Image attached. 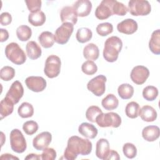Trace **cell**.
Returning a JSON list of instances; mask_svg holds the SVG:
<instances>
[{
  "instance_id": "6da1fadb",
  "label": "cell",
  "mask_w": 160,
  "mask_h": 160,
  "mask_svg": "<svg viewBox=\"0 0 160 160\" xmlns=\"http://www.w3.org/2000/svg\"><path fill=\"white\" fill-rule=\"evenodd\" d=\"M92 142L88 139H83L77 136L70 137L64 152V158L68 160L77 158L78 154L87 156L91 152Z\"/></svg>"
},
{
  "instance_id": "7a4b0ae2",
  "label": "cell",
  "mask_w": 160,
  "mask_h": 160,
  "mask_svg": "<svg viewBox=\"0 0 160 160\" xmlns=\"http://www.w3.org/2000/svg\"><path fill=\"white\" fill-rule=\"evenodd\" d=\"M122 48V42L118 36L108 38L105 42L103 49V57L104 59L109 62H115Z\"/></svg>"
},
{
  "instance_id": "3957f363",
  "label": "cell",
  "mask_w": 160,
  "mask_h": 160,
  "mask_svg": "<svg viewBox=\"0 0 160 160\" xmlns=\"http://www.w3.org/2000/svg\"><path fill=\"white\" fill-rule=\"evenodd\" d=\"M5 55L10 61L16 65L22 64L26 61L25 52L16 42H11L6 46Z\"/></svg>"
},
{
  "instance_id": "277c9868",
  "label": "cell",
  "mask_w": 160,
  "mask_h": 160,
  "mask_svg": "<svg viewBox=\"0 0 160 160\" xmlns=\"http://www.w3.org/2000/svg\"><path fill=\"white\" fill-rule=\"evenodd\" d=\"M96 122L101 128L112 127L116 128L121 124V118L120 116L116 112H102L96 117Z\"/></svg>"
},
{
  "instance_id": "5b68a950",
  "label": "cell",
  "mask_w": 160,
  "mask_h": 160,
  "mask_svg": "<svg viewBox=\"0 0 160 160\" xmlns=\"http://www.w3.org/2000/svg\"><path fill=\"white\" fill-rule=\"evenodd\" d=\"M128 11L134 16H146L151 11V6L146 0H131L128 2Z\"/></svg>"
},
{
  "instance_id": "8992f818",
  "label": "cell",
  "mask_w": 160,
  "mask_h": 160,
  "mask_svg": "<svg viewBox=\"0 0 160 160\" xmlns=\"http://www.w3.org/2000/svg\"><path fill=\"white\" fill-rule=\"evenodd\" d=\"M10 145L11 149L17 153H22L27 148L25 138L18 129H14L10 132Z\"/></svg>"
},
{
  "instance_id": "52a82bcc",
  "label": "cell",
  "mask_w": 160,
  "mask_h": 160,
  "mask_svg": "<svg viewBox=\"0 0 160 160\" xmlns=\"http://www.w3.org/2000/svg\"><path fill=\"white\" fill-rule=\"evenodd\" d=\"M61 61L59 57L52 54L49 56L45 62L44 72L49 78L57 77L61 71Z\"/></svg>"
},
{
  "instance_id": "ba28073f",
  "label": "cell",
  "mask_w": 160,
  "mask_h": 160,
  "mask_svg": "<svg viewBox=\"0 0 160 160\" xmlns=\"http://www.w3.org/2000/svg\"><path fill=\"white\" fill-rule=\"evenodd\" d=\"M74 25L70 22L62 23L55 31L54 40L59 44L67 43L73 32Z\"/></svg>"
},
{
  "instance_id": "9c48e42d",
  "label": "cell",
  "mask_w": 160,
  "mask_h": 160,
  "mask_svg": "<svg viewBox=\"0 0 160 160\" xmlns=\"http://www.w3.org/2000/svg\"><path fill=\"white\" fill-rule=\"evenodd\" d=\"M106 80L105 76L98 75L88 82L87 88L95 96H101L105 92Z\"/></svg>"
},
{
  "instance_id": "30bf717a",
  "label": "cell",
  "mask_w": 160,
  "mask_h": 160,
  "mask_svg": "<svg viewBox=\"0 0 160 160\" xmlns=\"http://www.w3.org/2000/svg\"><path fill=\"white\" fill-rule=\"evenodd\" d=\"M149 76V69L144 66H137L132 68L130 77L132 81L138 84H144Z\"/></svg>"
},
{
  "instance_id": "8fae6325",
  "label": "cell",
  "mask_w": 160,
  "mask_h": 160,
  "mask_svg": "<svg viewBox=\"0 0 160 160\" xmlns=\"http://www.w3.org/2000/svg\"><path fill=\"white\" fill-rule=\"evenodd\" d=\"M24 94L23 86L19 81H15L11 84L9 91L6 94V98L13 102L17 104Z\"/></svg>"
},
{
  "instance_id": "7c38bea8",
  "label": "cell",
  "mask_w": 160,
  "mask_h": 160,
  "mask_svg": "<svg viewBox=\"0 0 160 160\" xmlns=\"http://www.w3.org/2000/svg\"><path fill=\"white\" fill-rule=\"evenodd\" d=\"M26 86L33 92H39L46 88V81L41 76H29L25 80Z\"/></svg>"
},
{
  "instance_id": "4fadbf2b",
  "label": "cell",
  "mask_w": 160,
  "mask_h": 160,
  "mask_svg": "<svg viewBox=\"0 0 160 160\" xmlns=\"http://www.w3.org/2000/svg\"><path fill=\"white\" fill-rule=\"evenodd\" d=\"M51 140L52 135L49 132H42L33 139L32 145L36 150L42 151L48 147Z\"/></svg>"
},
{
  "instance_id": "5bb4252c",
  "label": "cell",
  "mask_w": 160,
  "mask_h": 160,
  "mask_svg": "<svg viewBox=\"0 0 160 160\" xmlns=\"http://www.w3.org/2000/svg\"><path fill=\"white\" fill-rule=\"evenodd\" d=\"M113 0H103L95 10V16L100 20L106 19L112 15L111 5Z\"/></svg>"
},
{
  "instance_id": "9a60e30c",
  "label": "cell",
  "mask_w": 160,
  "mask_h": 160,
  "mask_svg": "<svg viewBox=\"0 0 160 160\" xmlns=\"http://www.w3.org/2000/svg\"><path fill=\"white\" fill-rule=\"evenodd\" d=\"M72 8L76 12L78 16H88L92 9V3L89 0H78L76 1Z\"/></svg>"
},
{
  "instance_id": "2e32d148",
  "label": "cell",
  "mask_w": 160,
  "mask_h": 160,
  "mask_svg": "<svg viewBox=\"0 0 160 160\" xmlns=\"http://www.w3.org/2000/svg\"><path fill=\"white\" fill-rule=\"evenodd\" d=\"M138 28L137 22L132 19H126L119 22L117 25L118 31L125 34H132Z\"/></svg>"
},
{
  "instance_id": "e0dca14e",
  "label": "cell",
  "mask_w": 160,
  "mask_h": 160,
  "mask_svg": "<svg viewBox=\"0 0 160 160\" xmlns=\"http://www.w3.org/2000/svg\"><path fill=\"white\" fill-rule=\"evenodd\" d=\"M61 21L62 23L70 22L73 25L78 21V15L72 6H64L60 12Z\"/></svg>"
},
{
  "instance_id": "ac0fdd59",
  "label": "cell",
  "mask_w": 160,
  "mask_h": 160,
  "mask_svg": "<svg viewBox=\"0 0 160 160\" xmlns=\"http://www.w3.org/2000/svg\"><path fill=\"white\" fill-rule=\"evenodd\" d=\"M109 150V143L106 139L101 138L97 141L96 146V155L99 159L105 160Z\"/></svg>"
},
{
  "instance_id": "d6986e66",
  "label": "cell",
  "mask_w": 160,
  "mask_h": 160,
  "mask_svg": "<svg viewBox=\"0 0 160 160\" xmlns=\"http://www.w3.org/2000/svg\"><path fill=\"white\" fill-rule=\"evenodd\" d=\"M160 134L159 128L157 126H148L143 128L142 136L148 142H153L157 140Z\"/></svg>"
},
{
  "instance_id": "ffe728a7",
  "label": "cell",
  "mask_w": 160,
  "mask_h": 160,
  "mask_svg": "<svg viewBox=\"0 0 160 160\" xmlns=\"http://www.w3.org/2000/svg\"><path fill=\"white\" fill-rule=\"evenodd\" d=\"M78 131L82 136L89 138L94 139L98 134V129L92 124L88 122L81 123L78 128Z\"/></svg>"
},
{
  "instance_id": "44dd1931",
  "label": "cell",
  "mask_w": 160,
  "mask_h": 160,
  "mask_svg": "<svg viewBox=\"0 0 160 160\" xmlns=\"http://www.w3.org/2000/svg\"><path fill=\"white\" fill-rule=\"evenodd\" d=\"M139 116L144 121L153 122L157 118V112L152 106L145 105L140 109Z\"/></svg>"
},
{
  "instance_id": "7402d4cb",
  "label": "cell",
  "mask_w": 160,
  "mask_h": 160,
  "mask_svg": "<svg viewBox=\"0 0 160 160\" xmlns=\"http://www.w3.org/2000/svg\"><path fill=\"white\" fill-rule=\"evenodd\" d=\"M26 51L28 56L32 60L39 58L41 56L42 50L38 44L34 41H29L26 46Z\"/></svg>"
},
{
  "instance_id": "603a6c76",
  "label": "cell",
  "mask_w": 160,
  "mask_h": 160,
  "mask_svg": "<svg viewBox=\"0 0 160 160\" xmlns=\"http://www.w3.org/2000/svg\"><path fill=\"white\" fill-rule=\"evenodd\" d=\"M149 48L151 51L156 55L160 54V30L157 29L152 32L149 41Z\"/></svg>"
},
{
  "instance_id": "cb8c5ba5",
  "label": "cell",
  "mask_w": 160,
  "mask_h": 160,
  "mask_svg": "<svg viewBox=\"0 0 160 160\" xmlns=\"http://www.w3.org/2000/svg\"><path fill=\"white\" fill-rule=\"evenodd\" d=\"M99 55L98 47L94 43L87 44L83 49V56L84 58L89 61H95L98 59Z\"/></svg>"
},
{
  "instance_id": "d4e9b609",
  "label": "cell",
  "mask_w": 160,
  "mask_h": 160,
  "mask_svg": "<svg viewBox=\"0 0 160 160\" xmlns=\"http://www.w3.org/2000/svg\"><path fill=\"white\" fill-rule=\"evenodd\" d=\"M38 41L44 48H51L55 42L54 35L51 32L43 31L39 36Z\"/></svg>"
},
{
  "instance_id": "484cf974",
  "label": "cell",
  "mask_w": 160,
  "mask_h": 160,
  "mask_svg": "<svg viewBox=\"0 0 160 160\" xmlns=\"http://www.w3.org/2000/svg\"><path fill=\"white\" fill-rule=\"evenodd\" d=\"M101 104L106 110L111 111L118 108L119 101L115 95L113 94H109L102 99Z\"/></svg>"
},
{
  "instance_id": "4316f807",
  "label": "cell",
  "mask_w": 160,
  "mask_h": 160,
  "mask_svg": "<svg viewBox=\"0 0 160 160\" xmlns=\"http://www.w3.org/2000/svg\"><path fill=\"white\" fill-rule=\"evenodd\" d=\"M14 110V104L6 97L1 100L0 103L1 119L10 115Z\"/></svg>"
},
{
  "instance_id": "83f0119b",
  "label": "cell",
  "mask_w": 160,
  "mask_h": 160,
  "mask_svg": "<svg viewBox=\"0 0 160 160\" xmlns=\"http://www.w3.org/2000/svg\"><path fill=\"white\" fill-rule=\"evenodd\" d=\"M45 21L46 15L41 11L31 12L28 16V22L34 26H41L44 24Z\"/></svg>"
},
{
  "instance_id": "f1b7e54d",
  "label": "cell",
  "mask_w": 160,
  "mask_h": 160,
  "mask_svg": "<svg viewBox=\"0 0 160 160\" xmlns=\"http://www.w3.org/2000/svg\"><path fill=\"white\" fill-rule=\"evenodd\" d=\"M134 91V88L128 83L122 84L118 88V94L122 99H131L133 96Z\"/></svg>"
},
{
  "instance_id": "f546056e",
  "label": "cell",
  "mask_w": 160,
  "mask_h": 160,
  "mask_svg": "<svg viewBox=\"0 0 160 160\" xmlns=\"http://www.w3.org/2000/svg\"><path fill=\"white\" fill-rule=\"evenodd\" d=\"M18 112L22 118H31L34 114V108L31 104L24 102L19 106Z\"/></svg>"
},
{
  "instance_id": "4dcf8cb0",
  "label": "cell",
  "mask_w": 160,
  "mask_h": 160,
  "mask_svg": "<svg viewBox=\"0 0 160 160\" xmlns=\"http://www.w3.org/2000/svg\"><path fill=\"white\" fill-rule=\"evenodd\" d=\"M92 36V32L91 29L87 28H81L78 29L76 38L77 41L80 43H85L88 42Z\"/></svg>"
},
{
  "instance_id": "1f68e13d",
  "label": "cell",
  "mask_w": 160,
  "mask_h": 160,
  "mask_svg": "<svg viewBox=\"0 0 160 160\" xmlns=\"http://www.w3.org/2000/svg\"><path fill=\"white\" fill-rule=\"evenodd\" d=\"M139 104L135 101H131L127 104L125 108V113L128 118L135 119L139 116Z\"/></svg>"
},
{
  "instance_id": "d6a6232c",
  "label": "cell",
  "mask_w": 160,
  "mask_h": 160,
  "mask_svg": "<svg viewBox=\"0 0 160 160\" xmlns=\"http://www.w3.org/2000/svg\"><path fill=\"white\" fill-rule=\"evenodd\" d=\"M16 35L20 41H26L31 37V29L26 25H21L16 29Z\"/></svg>"
},
{
  "instance_id": "836d02e7",
  "label": "cell",
  "mask_w": 160,
  "mask_h": 160,
  "mask_svg": "<svg viewBox=\"0 0 160 160\" xmlns=\"http://www.w3.org/2000/svg\"><path fill=\"white\" fill-rule=\"evenodd\" d=\"M158 96V89L153 86H148L142 91L143 98L148 101H152L156 99Z\"/></svg>"
},
{
  "instance_id": "e575fe53",
  "label": "cell",
  "mask_w": 160,
  "mask_h": 160,
  "mask_svg": "<svg viewBox=\"0 0 160 160\" xmlns=\"http://www.w3.org/2000/svg\"><path fill=\"white\" fill-rule=\"evenodd\" d=\"M111 9L112 14L121 16L126 15L128 12V8L124 4L116 0H113L112 1L111 5Z\"/></svg>"
},
{
  "instance_id": "d590c367",
  "label": "cell",
  "mask_w": 160,
  "mask_h": 160,
  "mask_svg": "<svg viewBox=\"0 0 160 160\" xmlns=\"http://www.w3.org/2000/svg\"><path fill=\"white\" fill-rule=\"evenodd\" d=\"M102 113V110L98 106H91L86 110V118L90 122H95L96 117Z\"/></svg>"
},
{
  "instance_id": "8d00e7d4",
  "label": "cell",
  "mask_w": 160,
  "mask_h": 160,
  "mask_svg": "<svg viewBox=\"0 0 160 160\" xmlns=\"http://www.w3.org/2000/svg\"><path fill=\"white\" fill-rule=\"evenodd\" d=\"M113 31V26L109 22L99 24L96 27V32L101 36H106Z\"/></svg>"
},
{
  "instance_id": "74e56055",
  "label": "cell",
  "mask_w": 160,
  "mask_h": 160,
  "mask_svg": "<svg viewBox=\"0 0 160 160\" xmlns=\"http://www.w3.org/2000/svg\"><path fill=\"white\" fill-rule=\"evenodd\" d=\"M15 76V70L13 68L5 66L1 68L0 71V78L4 81H9L11 80Z\"/></svg>"
},
{
  "instance_id": "f35d334b",
  "label": "cell",
  "mask_w": 160,
  "mask_h": 160,
  "mask_svg": "<svg viewBox=\"0 0 160 160\" xmlns=\"http://www.w3.org/2000/svg\"><path fill=\"white\" fill-rule=\"evenodd\" d=\"M81 70L85 74L93 75L97 72L98 66L92 61L88 60L82 64Z\"/></svg>"
},
{
  "instance_id": "ab89813d",
  "label": "cell",
  "mask_w": 160,
  "mask_h": 160,
  "mask_svg": "<svg viewBox=\"0 0 160 160\" xmlns=\"http://www.w3.org/2000/svg\"><path fill=\"white\" fill-rule=\"evenodd\" d=\"M122 152L124 155L129 159H132L137 155L136 147L131 142H127L123 145Z\"/></svg>"
},
{
  "instance_id": "60d3db41",
  "label": "cell",
  "mask_w": 160,
  "mask_h": 160,
  "mask_svg": "<svg viewBox=\"0 0 160 160\" xmlns=\"http://www.w3.org/2000/svg\"><path fill=\"white\" fill-rule=\"evenodd\" d=\"M38 124L34 121H28L22 125V129L28 135H32L38 129Z\"/></svg>"
},
{
  "instance_id": "b9f144b4",
  "label": "cell",
  "mask_w": 160,
  "mask_h": 160,
  "mask_svg": "<svg viewBox=\"0 0 160 160\" xmlns=\"http://www.w3.org/2000/svg\"><path fill=\"white\" fill-rule=\"evenodd\" d=\"M25 2L31 13L39 11L41 8L42 2L41 0H26Z\"/></svg>"
},
{
  "instance_id": "7bdbcfd3",
  "label": "cell",
  "mask_w": 160,
  "mask_h": 160,
  "mask_svg": "<svg viewBox=\"0 0 160 160\" xmlns=\"http://www.w3.org/2000/svg\"><path fill=\"white\" fill-rule=\"evenodd\" d=\"M42 160H54L56 158V152L53 148H46L41 154Z\"/></svg>"
},
{
  "instance_id": "ee69618b",
  "label": "cell",
  "mask_w": 160,
  "mask_h": 160,
  "mask_svg": "<svg viewBox=\"0 0 160 160\" xmlns=\"http://www.w3.org/2000/svg\"><path fill=\"white\" fill-rule=\"evenodd\" d=\"M12 22V16L8 12L1 13L0 16V22L2 26H8Z\"/></svg>"
},
{
  "instance_id": "f6af8a7d",
  "label": "cell",
  "mask_w": 160,
  "mask_h": 160,
  "mask_svg": "<svg viewBox=\"0 0 160 160\" xmlns=\"http://www.w3.org/2000/svg\"><path fill=\"white\" fill-rule=\"evenodd\" d=\"M111 160V159H114V160H119L120 159V157L119 156V154L118 153L117 151L112 150V149H110L109 152L108 154V156H106L105 160Z\"/></svg>"
},
{
  "instance_id": "bcb514c9",
  "label": "cell",
  "mask_w": 160,
  "mask_h": 160,
  "mask_svg": "<svg viewBox=\"0 0 160 160\" xmlns=\"http://www.w3.org/2000/svg\"><path fill=\"white\" fill-rule=\"evenodd\" d=\"M0 41L1 42L6 41V40H8V39L9 38V32L6 29L1 28L0 29Z\"/></svg>"
},
{
  "instance_id": "7dc6e473",
  "label": "cell",
  "mask_w": 160,
  "mask_h": 160,
  "mask_svg": "<svg viewBox=\"0 0 160 160\" xmlns=\"http://www.w3.org/2000/svg\"><path fill=\"white\" fill-rule=\"evenodd\" d=\"M1 159H19V158L18 157L14 156L11 154H8V153H6V154H3L0 157Z\"/></svg>"
},
{
  "instance_id": "c3c4849f",
  "label": "cell",
  "mask_w": 160,
  "mask_h": 160,
  "mask_svg": "<svg viewBox=\"0 0 160 160\" xmlns=\"http://www.w3.org/2000/svg\"><path fill=\"white\" fill-rule=\"evenodd\" d=\"M25 159H41V156L39 154H36L34 153H31V154H29L26 158Z\"/></svg>"
}]
</instances>
